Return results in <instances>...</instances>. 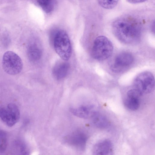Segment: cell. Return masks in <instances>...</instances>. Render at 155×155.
I'll return each mask as SVG.
<instances>
[{"instance_id": "cell-1", "label": "cell", "mask_w": 155, "mask_h": 155, "mask_svg": "<svg viewBox=\"0 0 155 155\" xmlns=\"http://www.w3.org/2000/svg\"><path fill=\"white\" fill-rule=\"evenodd\" d=\"M112 29L115 36L121 42L131 44L140 39L141 27L138 19L127 15L114 20L112 24Z\"/></svg>"}, {"instance_id": "cell-2", "label": "cell", "mask_w": 155, "mask_h": 155, "mask_svg": "<svg viewBox=\"0 0 155 155\" xmlns=\"http://www.w3.org/2000/svg\"><path fill=\"white\" fill-rule=\"evenodd\" d=\"M53 42L57 53L63 60H68L71 55L72 48L70 39L66 32L62 30L55 31Z\"/></svg>"}, {"instance_id": "cell-3", "label": "cell", "mask_w": 155, "mask_h": 155, "mask_svg": "<svg viewBox=\"0 0 155 155\" xmlns=\"http://www.w3.org/2000/svg\"><path fill=\"white\" fill-rule=\"evenodd\" d=\"M113 50V46L111 41L106 37L100 36L97 37L94 41L92 54L95 59L104 60L111 55Z\"/></svg>"}, {"instance_id": "cell-4", "label": "cell", "mask_w": 155, "mask_h": 155, "mask_svg": "<svg viewBox=\"0 0 155 155\" xmlns=\"http://www.w3.org/2000/svg\"><path fill=\"white\" fill-rule=\"evenodd\" d=\"M2 66L5 72L9 74L15 75L20 73L23 67L22 61L20 57L14 52L8 51L4 54Z\"/></svg>"}, {"instance_id": "cell-5", "label": "cell", "mask_w": 155, "mask_h": 155, "mask_svg": "<svg viewBox=\"0 0 155 155\" xmlns=\"http://www.w3.org/2000/svg\"><path fill=\"white\" fill-rule=\"evenodd\" d=\"M134 89L140 93L147 94L154 89L155 81L153 74L149 71L142 72L136 78L134 82Z\"/></svg>"}, {"instance_id": "cell-6", "label": "cell", "mask_w": 155, "mask_h": 155, "mask_svg": "<svg viewBox=\"0 0 155 155\" xmlns=\"http://www.w3.org/2000/svg\"><path fill=\"white\" fill-rule=\"evenodd\" d=\"M88 137L86 134L79 130L68 134L64 138V141L68 145L81 151L85 150Z\"/></svg>"}, {"instance_id": "cell-7", "label": "cell", "mask_w": 155, "mask_h": 155, "mask_svg": "<svg viewBox=\"0 0 155 155\" xmlns=\"http://www.w3.org/2000/svg\"><path fill=\"white\" fill-rule=\"evenodd\" d=\"M20 112L17 106L13 104L8 105L6 108L0 109V118L8 126L15 125L20 117Z\"/></svg>"}, {"instance_id": "cell-8", "label": "cell", "mask_w": 155, "mask_h": 155, "mask_svg": "<svg viewBox=\"0 0 155 155\" xmlns=\"http://www.w3.org/2000/svg\"><path fill=\"white\" fill-rule=\"evenodd\" d=\"M134 58L130 53L121 52L115 57L112 68L114 71L120 72L129 67L133 63Z\"/></svg>"}, {"instance_id": "cell-9", "label": "cell", "mask_w": 155, "mask_h": 155, "mask_svg": "<svg viewBox=\"0 0 155 155\" xmlns=\"http://www.w3.org/2000/svg\"><path fill=\"white\" fill-rule=\"evenodd\" d=\"M113 146L108 139L99 140L94 146L92 152L94 155H110L113 154Z\"/></svg>"}, {"instance_id": "cell-10", "label": "cell", "mask_w": 155, "mask_h": 155, "mask_svg": "<svg viewBox=\"0 0 155 155\" xmlns=\"http://www.w3.org/2000/svg\"><path fill=\"white\" fill-rule=\"evenodd\" d=\"M142 95L140 92L134 88L129 91L124 101L125 107L132 111L137 110L140 107V98Z\"/></svg>"}, {"instance_id": "cell-11", "label": "cell", "mask_w": 155, "mask_h": 155, "mask_svg": "<svg viewBox=\"0 0 155 155\" xmlns=\"http://www.w3.org/2000/svg\"><path fill=\"white\" fill-rule=\"evenodd\" d=\"M70 68V65L68 63L63 61L58 62L53 68L52 71L53 75L57 80H61L67 76Z\"/></svg>"}, {"instance_id": "cell-12", "label": "cell", "mask_w": 155, "mask_h": 155, "mask_svg": "<svg viewBox=\"0 0 155 155\" xmlns=\"http://www.w3.org/2000/svg\"><path fill=\"white\" fill-rule=\"evenodd\" d=\"M91 106H81L76 108H71L70 112L74 116L81 118L87 119L91 117L94 111Z\"/></svg>"}, {"instance_id": "cell-13", "label": "cell", "mask_w": 155, "mask_h": 155, "mask_svg": "<svg viewBox=\"0 0 155 155\" xmlns=\"http://www.w3.org/2000/svg\"><path fill=\"white\" fill-rule=\"evenodd\" d=\"M27 54L29 60L35 62L40 59L42 55V51L39 46L34 42L28 45L27 49Z\"/></svg>"}, {"instance_id": "cell-14", "label": "cell", "mask_w": 155, "mask_h": 155, "mask_svg": "<svg viewBox=\"0 0 155 155\" xmlns=\"http://www.w3.org/2000/svg\"><path fill=\"white\" fill-rule=\"evenodd\" d=\"M91 118L93 124L97 128L105 129L109 125V121L104 115L96 112H94Z\"/></svg>"}, {"instance_id": "cell-15", "label": "cell", "mask_w": 155, "mask_h": 155, "mask_svg": "<svg viewBox=\"0 0 155 155\" xmlns=\"http://www.w3.org/2000/svg\"><path fill=\"white\" fill-rule=\"evenodd\" d=\"M38 2L42 9L46 12H51L54 6V0H37Z\"/></svg>"}, {"instance_id": "cell-16", "label": "cell", "mask_w": 155, "mask_h": 155, "mask_svg": "<svg viewBox=\"0 0 155 155\" xmlns=\"http://www.w3.org/2000/svg\"><path fill=\"white\" fill-rule=\"evenodd\" d=\"M119 0H97L99 5L102 8L107 9L114 8L117 5Z\"/></svg>"}, {"instance_id": "cell-17", "label": "cell", "mask_w": 155, "mask_h": 155, "mask_svg": "<svg viewBox=\"0 0 155 155\" xmlns=\"http://www.w3.org/2000/svg\"><path fill=\"white\" fill-rule=\"evenodd\" d=\"M7 144V137L5 133L0 131V153L5 150Z\"/></svg>"}, {"instance_id": "cell-18", "label": "cell", "mask_w": 155, "mask_h": 155, "mask_svg": "<svg viewBox=\"0 0 155 155\" xmlns=\"http://www.w3.org/2000/svg\"><path fill=\"white\" fill-rule=\"evenodd\" d=\"M2 42L4 47H7L10 44V39L8 36H5L2 39Z\"/></svg>"}, {"instance_id": "cell-19", "label": "cell", "mask_w": 155, "mask_h": 155, "mask_svg": "<svg viewBox=\"0 0 155 155\" xmlns=\"http://www.w3.org/2000/svg\"><path fill=\"white\" fill-rule=\"evenodd\" d=\"M129 2L132 4H137L146 1L147 0H127Z\"/></svg>"}]
</instances>
